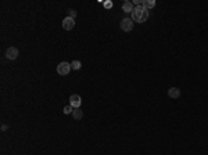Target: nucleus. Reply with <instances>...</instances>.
Returning a JSON list of instances; mask_svg holds the SVG:
<instances>
[{
  "mask_svg": "<svg viewBox=\"0 0 208 155\" xmlns=\"http://www.w3.org/2000/svg\"><path fill=\"white\" fill-rule=\"evenodd\" d=\"M149 18V10H147L145 6H136L135 10L132 11V21H136L139 24H143V22L147 21Z\"/></svg>",
  "mask_w": 208,
  "mask_h": 155,
  "instance_id": "nucleus-1",
  "label": "nucleus"
},
{
  "mask_svg": "<svg viewBox=\"0 0 208 155\" xmlns=\"http://www.w3.org/2000/svg\"><path fill=\"white\" fill-rule=\"evenodd\" d=\"M72 68H71V64L69 62H60L58 65H57V72H58V75H61V76H65V75H68L69 73V71H71Z\"/></svg>",
  "mask_w": 208,
  "mask_h": 155,
  "instance_id": "nucleus-2",
  "label": "nucleus"
},
{
  "mask_svg": "<svg viewBox=\"0 0 208 155\" xmlns=\"http://www.w3.org/2000/svg\"><path fill=\"white\" fill-rule=\"evenodd\" d=\"M81 104H82V98H81V96H79V94H71V96H69V105H71L74 109L79 108Z\"/></svg>",
  "mask_w": 208,
  "mask_h": 155,
  "instance_id": "nucleus-3",
  "label": "nucleus"
},
{
  "mask_svg": "<svg viewBox=\"0 0 208 155\" xmlns=\"http://www.w3.org/2000/svg\"><path fill=\"white\" fill-rule=\"evenodd\" d=\"M121 29L124 32H130L133 29V21L130 18H124L121 21Z\"/></svg>",
  "mask_w": 208,
  "mask_h": 155,
  "instance_id": "nucleus-4",
  "label": "nucleus"
},
{
  "mask_svg": "<svg viewBox=\"0 0 208 155\" xmlns=\"http://www.w3.org/2000/svg\"><path fill=\"white\" fill-rule=\"evenodd\" d=\"M18 54H20V51H18V48L14 46L8 47L7 50H6V58H7V60H15V58L18 57Z\"/></svg>",
  "mask_w": 208,
  "mask_h": 155,
  "instance_id": "nucleus-5",
  "label": "nucleus"
},
{
  "mask_svg": "<svg viewBox=\"0 0 208 155\" xmlns=\"http://www.w3.org/2000/svg\"><path fill=\"white\" fill-rule=\"evenodd\" d=\"M75 27V19L71 18V17H65L63 19V28L65 31H71V29Z\"/></svg>",
  "mask_w": 208,
  "mask_h": 155,
  "instance_id": "nucleus-6",
  "label": "nucleus"
},
{
  "mask_svg": "<svg viewBox=\"0 0 208 155\" xmlns=\"http://www.w3.org/2000/svg\"><path fill=\"white\" fill-rule=\"evenodd\" d=\"M168 96L171 97V98H174V100H176L180 97V90L178 89V87H171V89L168 90Z\"/></svg>",
  "mask_w": 208,
  "mask_h": 155,
  "instance_id": "nucleus-7",
  "label": "nucleus"
},
{
  "mask_svg": "<svg viewBox=\"0 0 208 155\" xmlns=\"http://www.w3.org/2000/svg\"><path fill=\"white\" fill-rule=\"evenodd\" d=\"M122 10L125 12H132L133 10H135V6H133L132 2H125L122 4Z\"/></svg>",
  "mask_w": 208,
  "mask_h": 155,
  "instance_id": "nucleus-8",
  "label": "nucleus"
},
{
  "mask_svg": "<svg viewBox=\"0 0 208 155\" xmlns=\"http://www.w3.org/2000/svg\"><path fill=\"white\" fill-rule=\"evenodd\" d=\"M72 118L75 119V121H81V119L83 118V112H82V109H79V108H75L72 111Z\"/></svg>",
  "mask_w": 208,
  "mask_h": 155,
  "instance_id": "nucleus-9",
  "label": "nucleus"
},
{
  "mask_svg": "<svg viewBox=\"0 0 208 155\" xmlns=\"http://www.w3.org/2000/svg\"><path fill=\"white\" fill-rule=\"evenodd\" d=\"M71 68H72V69H75V71H79L82 68V62H81V61H78V60H74L71 62Z\"/></svg>",
  "mask_w": 208,
  "mask_h": 155,
  "instance_id": "nucleus-10",
  "label": "nucleus"
},
{
  "mask_svg": "<svg viewBox=\"0 0 208 155\" xmlns=\"http://www.w3.org/2000/svg\"><path fill=\"white\" fill-rule=\"evenodd\" d=\"M143 6H145V7L149 10V8H153L155 6V0H145V2H143Z\"/></svg>",
  "mask_w": 208,
  "mask_h": 155,
  "instance_id": "nucleus-11",
  "label": "nucleus"
},
{
  "mask_svg": "<svg viewBox=\"0 0 208 155\" xmlns=\"http://www.w3.org/2000/svg\"><path fill=\"white\" fill-rule=\"evenodd\" d=\"M72 111H74V108H72V107L71 105H65V107H64V109H63V112H64V114H65V115H68V114H72Z\"/></svg>",
  "mask_w": 208,
  "mask_h": 155,
  "instance_id": "nucleus-12",
  "label": "nucleus"
},
{
  "mask_svg": "<svg viewBox=\"0 0 208 155\" xmlns=\"http://www.w3.org/2000/svg\"><path fill=\"white\" fill-rule=\"evenodd\" d=\"M68 17H71V18H74V19H75V17H76V11H75V10H68Z\"/></svg>",
  "mask_w": 208,
  "mask_h": 155,
  "instance_id": "nucleus-13",
  "label": "nucleus"
},
{
  "mask_svg": "<svg viewBox=\"0 0 208 155\" xmlns=\"http://www.w3.org/2000/svg\"><path fill=\"white\" fill-rule=\"evenodd\" d=\"M104 7L105 8H111V7H113V2H104Z\"/></svg>",
  "mask_w": 208,
  "mask_h": 155,
  "instance_id": "nucleus-14",
  "label": "nucleus"
}]
</instances>
